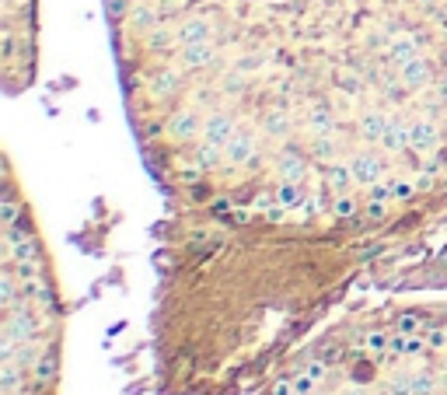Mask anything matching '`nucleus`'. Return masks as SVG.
<instances>
[{
    "mask_svg": "<svg viewBox=\"0 0 447 395\" xmlns=\"http://www.w3.org/2000/svg\"><path fill=\"white\" fill-rule=\"evenodd\" d=\"M259 395H447V294L391 291L357 304Z\"/></svg>",
    "mask_w": 447,
    "mask_h": 395,
    "instance_id": "nucleus-2",
    "label": "nucleus"
},
{
    "mask_svg": "<svg viewBox=\"0 0 447 395\" xmlns=\"http://www.w3.org/2000/svg\"><path fill=\"white\" fill-rule=\"evenodd\" d=\"M60 318L42 238L7 172L4 206V395H53Z\"/></svg>",
    "mask_w": 447,
    "mask_h": 395,
    "instance_id": "nucleus-3",
    "label": "nucleus"
},
{
    "mask_svg": "<svg viewBox=\"0 0 447 395\" xmlns=\"http://www.w3.org/2000/svg\"><path fill=\"white\" fill-rule=\"evenodd\" d=\"M189 284L343 273L447 220V0H105Z\"/></svg>",
    "mask_w": 447,
    "mask_h": 395,
    "instance_id": "nucleus-1",
    "label": "nucleus"
}]
</instances>
